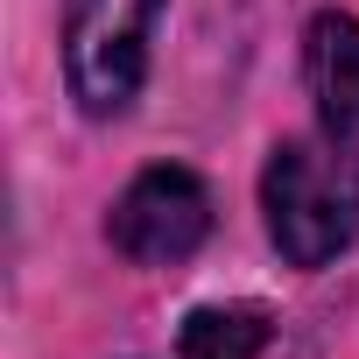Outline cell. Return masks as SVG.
Segmentation results:
<instances>
[{"label":"cell","instance_id":"3957f363","mask_svg":"<svg viewBox=\"0 0 359 359\" xmlns=\"http://www.w3.org/2000/svg\"><path fill=\"white\" fill-rule=\"evenodd\" d=\"M106 233H113V247L134 268H176V261H191L205 247V233H212V191L191 169L155 162V169H141L134 184L113 198Z\"/></svg>","mask_w":359,"mask_h":359},{"label":"cell","instance_id":"6da1fadb","mask_svg":"<svg viewBox=\"0 0 359 359\" xmlns=\"http://www.w3.org/2000/svg\"><path fill=\"white\" fill-rule=\"evenodd\" d=\"M268 240L289 268H324L359 240V155L324 141H282L261 169Z\"/></svg>","mask_w":359,"mask_h":359},{"label":"cell","instance_id":"277c9868","mask_svg":"<svg viewBox=\"0 0 359 359\" xmlns=\"http://www.w3.org/2000/svg\"><path fill=\"white\" fill-rule=\"evenodd\" d=\"M303 71H310V99H317L324 134L359 155V22L317 15L310 43H303Z\"/></svg>","mask_w":359,"mask_h":359},{"label":"cell","instance_id":"5b68a950","mask_svg":"<svg viewBox=\"0 0 359 359\" xmlns=\"http://www.w3.org/2000/svg\"><path fill=\"white\" fill-rule=\"evenodd\" d=\"M261 345H268V317L254 303L184 317V359H261Z\"/></svg>","mask_w":359,"mask_h":359},{"label":"cell","instance_id":"7a4b0ae2","mask_svg":"<svg viewBox=\"0 0 359 359\" xmlns=\"http://www.w3.org/2000/svg\"><path fill=\"white\" fill-rule=\"evenodd\" d=\"M155 22H162V0H71L64 8V78L92 120L134 106L148 78Z\"/></svg>","mask_w":359,"mask_h":359}]
</instances>
